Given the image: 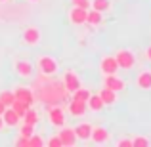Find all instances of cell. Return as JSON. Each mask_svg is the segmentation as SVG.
<instances>
[{"label":"cell","mask_w":151,"mask_h":147,"mask_svg":"<svg viewBox=\"0 0 151 147\" xmlns=\"http://www.w3.org/2000/svg\"><path fill=\"white\" fill-rule=\"evenodd\" d=\"M37 69L42 77H52L58 73L59 69V61L52 55H38L37 57Z\"/></svg>","instance_id":"6da1fadb"},{"label":"cell","mask_w":151,"mask_h":147,"mask_svg":"<svg viewBox=\"0 0 151 147\" xmlns=\"http://www.w3.org/2000/svg\"><path fill=\"white\" fill-rule=\"evenodd\" d=\"M115 61H117L119 69H124V71H130L134 65H136V55H134L132 50L128 48H121L115 52Z\"/></svg>","instance_id":"7a4b0ae2"},{"label":"cell","mask_w":151,"mask_h":147,"mask_svg":"<svg viewBox=\"0 0 151 147\" xmlns=\"http://www.w3.org/2000/svg\"><path fill=\"white\" fill-rule=\"evenodd\" d=\"M48 122H50V126H54V128L65 126V122H67L65 109H63L61 105H50L48 107Z\"/></svg>","instance_id":"3957f363"},{"label":"cell","mask_w":151,"mask_h":147,"mask_svg":"<svg viewBox=\"0 0 151 147\" xmlns=\"http://www.w3.org/2000/svg\"><path fill=\"white\" fill-rule=\"evenodd\" d=\"M14 98H15V101H19L25 107H33L35 105V94H33V90L27 88V86H15Z\"/></svg>","instance_id":"277c9868"},{"label":"cell","mask_w":151,"mask_h":147,"mask_svg":"<svg viewBox=\"0 0 151 147\" xmlns=\"http://www.w3.org/2000/svg\"><path fill=\"white\" fill-rule=\"evenodd\" d=\"M61 84H63V88H65V92L67 94H71V92H75L77 88H81V78H78V75L75 73L73 69H67L65 73H63V80H61Z\"/></svg>","instance_id":"5b68a950"},{"label":"cell","mask_w":151,"mask_h":147,"mask_svg":"<svg viewBox=\"0 0 151 147\" xmlns=\"http://www.w3.org/2000/svg\"><path fill=\"white\" fill-rule=\"evenodd\" d=\"M14 71L17 73L19 78H33V75H35V67L29 59H15Z\"/></svg>","instance_id":"8992f818"},{"label":"cell","mask_w":151,"mask_h":147,"mask_svg":"<svg viewBox=\"0 0 151 147\" xmlns=\"http://www.w3.org/2000/svg\"><path fill=\"white\" fill-rule=\"evenodd\" d=\"M21 42L25 46H37L40 42V31H38V27H35V25L25 27L21 33Z\"/></svg>","instance_id":"52a82bcc"},{"label":"cell","mask_w":151,"mask_h":147,"mask_svg":"<svg viewBox=\"0 0 151 147\" xmlns=\"http://www.w3.org/2000/svg\"><path fill=\"white\" fill-rule=\"evenodd\" d=\"M101 86L113 90V92H122V90L126 88V82L122 80L117 73H115V75H105V77H103V84Z\"/></svg>","instance_id":"ba28073f"},{"label":"cell","mask_w":151,"mask_h":147,"mask_svg":"<svg viewBox=\"0 0 151 147\" xmlns=\"http://www.w3.org/2000/svg\"><path fill=\"white\" fill-rule=\"evenodd\" d=\"M100 73H101V77L119 73V65L115 61V55H103L100 59Z\"/></svg>","instance_id":"9c48e42d"},{"label":"cell","mask_w":151,"mask_h":147,"mask_svg":"<svg viewBox=\"0 0 151 147\" xmlns=\"http://www.w3.org/2000/svg\"><path fill=\"white\" fill-rule=\"evenodd\" d=\"M111 138V132L105 128V126H92V134H90V140L94 143L101 145V143H107Z\"/></svg>","instance_id":"30bf717a"},{"label":"cell","mask_w":151,"mask_h":147,"mask_svg":"<svg viewBox=\"0 0 151 147\" xmlns=\"http://www.w3.org/2000/svg\"><path fill=\"white\" fill-rule=\"evenodd\" d=\"M58 136H59V140H61V145H65V147H71L78 141L77 136H75V130L71 128V126H61Z\"/></svg>","instance_id":"8fae6325"},{"label":"cell","mask_w":151,"mask_h":147,"mask_svg":"<svg viewBox=\"0 0 151 147\" xmlns=\"http://www.w3.org/2000/svg\"><path fill=\"white\" fill-rule=\"evenodd\" d=\"M136 88L142 90V92H149L151 90V71L149 69H144L138 73L136 77Z\"/></svg>","instance_id":"7c38bea8"},{"label":"cell","mask_w":151,"mask_h":147,"mask_svg":"<svg viewBox=\"0 0 151 147\" xmlns=\"http://www.w3.org/2000/svg\"><path fill=\"white\" fill-rule=\"evenodd\" d=\"M2 120H4V126H8V128H15V126H19V122H21V117H19L12 107H6L4 113H2Z\"/></svg>","instance_id":"4fadbf2b"},{"label":"cell","mask_w":151,"mask_h":147,"mask_svg":"<svg viewBox=\"0 0 151 147\" xmlns=\"http://www.w3.org/2000/svg\"><path fill=\"white\" fill-rule=\"evenodd\" d=\"M86 11H88V10H84V8L71 6V10H69V21L73 23V25H84V23H86Z\"/></svg>","instance_id":"5bb4252c"},{"label":"cell","mask_w":151,"mask_h":147,"mask_svg":"<svg viewBox=\"0 0 151 147\" xmlns=\"http://www.w3.org/2000/svg\"><path fill=\"white\" fill-rule=\"evenodd\" d=\"M119 92H113V90H109V88H105V86H101L100 88V92H98V96L101 98V101H103V107H111V105H115L117 103V96Z\"/></svg>","instance_id":"9a60e30c"},{"label":"cell","mask_w":151,"mask_h":147,"mask_svg":"<svg viewBox=\"0 0 151 147\" xmlns=\"http://www.w3.org/2000/svg\"><path fill=\"white\" fill-rule=\"evenodd\" d=\"M75 136H77V140L81 141H88L90 140V134H92V124L90 122H78L77 126H75Z\"/></svg>","instance_id":"2e32d148"},{"label":"cell","mask_w":151,"mask_h":147,"mask_svg":"<svg viewBox=\"0 0 151 147\" xmlns=\"http://www.w3.org/2000/svg\"><path fill=\"white\" fill-rule=\"evenodd\" d=\"M67 111H69V115H73V117H82L88 109H86V103L77 101V99H71L69 105H67Z\"/></svg>","instance_id":"e0dca14e"},{"label":"cell","mask_w":151,"mask_h":147,"mask_svg":"<svg viewBox=\"0 0 151 147\" xmlns=\"http://www.w3.org/2000/svg\"><path fill=\"white\" fill-rule=\"evenodd\" d=\"M86 109L92 111V113H100L103 111V101L98 94H90V98L86 99Z\"/></svg>","instance_id":"ac0fdd59"},{"label":"cell","mask_w":151,"mask_h":147,"mask_svg":"<svg viewBox=\"0 0 151 147\" xmlns=\"http://www.w3.org/2000/svg\"><path fill=\"white\" fill-rule=\"evenodd\" d=\"M86 23H88L90 27H100L103 23V14L90 8V11H86Z\"/></svg>","instance_id":"d6986e66"},{"label":"cell","mask_w":151,"mask_h":147,"mask_svg":"<svg viewBox=\"0 0 151 147\" xmlns=\"http://www.w3.org/2000/svg\"><path fill=\"white\" fill-rule=\"evenodd\" d=\"M38 120H40V117H38V111L33 109V107H29V109L23 113V117H21V122H25V124H33V126H37Z\"/></svg>","instance_id":"ffe728a7"},{"label":"cell","mask_w":151,"mask_h":147,"mask_svg":"<svg viewBox=\"0 0 151 147\" xmlns=\"http://www.w3.org/2000/svg\"><path fill=\"white\" fill-rule=\"evenodd\" d=\"M111 0H90V8L96 11H101V14H107L111 11Z\"/></svg>","instance_id":"44dd1931"},{"label":"cell","mask_w":151,"mask_h":147,"mask_svg":"<svg viewBox=\"0 0 151 147\" xmlns=\"http://www.w3.org/2000/svg\"><path fill=\"white\" fill-rule=\"evenodd\" d=\"M71 94H73V99H77V101H82V103H86V99L90 98V94H92V92H90L88 88H82V86H81V88H77L75 92H71Z\"/></svg>","instance_id":"7402d4cb"},{"label":"cell","mask_w":151,"mask_h":147,"mask_svg":"<svg viewBox=\"0 0 151 147\" xmlns=\"http://www.w3.org/2000/svg\"><path fill=\"white\" fill-rule=\"evenodd\" d=\"M0 101H2L6 107H12V103L15 101L14 92H12V90H2V92H0Z\"/></svg>","instance_id":"603a6c76"},{"label":"cell","mask_w":151,"mask_h":147,"mask_svg":"<svg viewBox=\"0 0 151 147\" xmlns=\"http://www.w3.org/2000/svg\"><path fill=\"white\" fill-rule=\"evenodd\" d=\"M19 136H23V138H27V140H29L31 136H33L35 134V126L33 124H25V122H19Z\"/></svg>","instance_id":"cb8c5ba5"},{"label":"cell","mask_w":151,"mask_h":147,"mask_svg":"<svg viewBox=\"0 0 151 147\" xmlns=\"http://www.w3.org/2000/svg\"><path fill=\"white\" fill-rule=\"evenodd\" d=\"M38 145H44V140H42L38 134H33V136L27 140V147H38Z\"/></svg>","instance_id":"d4e9b609"},{"label":"cell","mask_w":151,"mask_h":147,"mask_svg":"<svg viewBox=\"0 0 151 147\" xmlns=\"http://www.w3.org/2000/svg\"><path fill=\"white\" fill-rule=\"evenodd\" d=\"M149 145V140L145 136H136L132 138V147H147Z\"/></svg>","instance_id":"484cf974"},{"label":"cell","mask_w":151,"mask_h":147,"mask_svg":"<svg viewBox=\"0 0 151 147\" xmlns=\"http://www.w3.org/2000/svg\"><path fill=\"white\" fill-rule=\"evenodd\" d=\"M71 6H75V8H84V10H88V8H90V0H71Z\"/></svg>","instance_id":"4316f807"},{"label":"cell","mask_w":151,"mask_h":147,"mask_svg":"<svg viewBox=\"0 0 151 147\" xmlns=\"http://www.w3.org/2000/svg\"><path fill=\"white\" fill-rule=\"evenodd\" d=\"M46 145H50V147H63L61 145V140H59V136L55 134V136H52L48 141H46Z\"/></svg>","instance_id":"83f0119b"},{"label":"cell","mask_w":151,"mask_h":147,"mask_svg":"<svg viewBox=\"0 0 151 147\" xmlns=\"http://www.w3.org/2000/svg\"><path fill=\"white\" fill-rule=\"evenodd\" d=\"M117 147H132V140H128V138L117 140Z\"/></svg>","instance_id":"f1b7e54d"},{"label":"cell","mask_w":151,"mask_h":147,"mask_svg":"<svg viewBox=\"0 0 151 147\" xmlns=\"http://www.w3.org/2000/svg\"><path fill=\"white\" fill-rule=\"evenodd\" d=\"M15 145H21V147H27V138H23V136H19L17 140H15Z\"/></svg>","instance_id":"f546056e"},{"label":"cell","mask_w":151,"mask_h":147,"mask_svg":"<svg viewBox=\"0 0 151 147\" xmlns=\"http://www.w3.org/2000/svg\"><path fill=\"white\" fill-rule=\"evenodd\" d=\"M145 59H147V61H151V46H147V48H145Z\"/></svg>","instance_id":"4dcf8cb0"},{"label":"cell","mask_w":151,"mask_h":147,"mask_svg":"<svg viewBox=\"0 0 151 147\" xmlns=\"http://www.w3.org/2000/svg\"><path fill=\"white\" fill-rule=\"evenodd\" d=\"M4 128H6V126H4V120H2V115H0V132H2Z\"/></svg>","instance_id":"1f68e13d"},{"label":"cell","mask_w":151,"mask_h":147,"mask_svg":"<svg viewBox=\"0 0 151 147\" xmlns=\"http://www.w3.org/2000/svg\"><path fill=\"white\" fill-rule=\"evenodd\" d=\"M4 109H6V105H4V103H2V101H0V115H2V113H4Z\"/></svg>","instance_id":"d6a6232c"},{"label":"cell","mask_w":151,"mask_h":147,"mask_svg":"<svg viewBox=\"0 0 151 147\" xmlns=\"http://www.w3.org/2000/svg\"><path fill=\"white\" fill-rule=\"evenodd\" d=\"M29 2H38V0H29Z\"/></svg>","instance_id":"836d02e7"},{"label":"cell","mask_w":151,"mask_h":147,"mask_svg":"<svg viewBox=\"0 0 151 147\" xmlns=\"http://www.w3.org/2000/svg\"><path fill=\"white\" fill-rule=\"evenodd\" d=\"M0 2H8V0H0Z\"/></svg>","instance_id":"e575fe53"}]
</instances>
